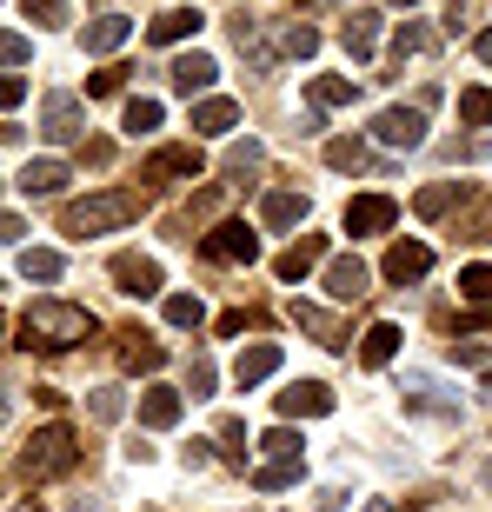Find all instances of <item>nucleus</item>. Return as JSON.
<instances>
[{"label":"nucleus","instance_id":"49530a36","mask_svg":"<svg viewBox=\"0 0 492 512\" xmlns=\"http://www.w3.org/2000/svg\"><path fill=\"white\" fill-rule=\"evenodd\" d=\"M27 100V80H14V74H0V107H20Z\"/></svg>","mask_w":492,"mask_h":512},{"label":"nucleus","instance_id":"20e7f679","mask_svg":"<svg viewBox=\"0 0 492 512\" xmlns=\"http://www.w3.org/2000/svg\"><path fill=\"white\" fill-rule=\"evenodd\" d=\"M373 140L379 147H399V153L426 147V114H419V107H386V114L373 120Z\"/></svg>","mask_w":492,"mask_h":512},{"label":"nucleus","instance_id":"79ce46f5","mask_svg":"<svg viewBox=\"0 0 492 512\" xmlns=\"http://www.w3.org/2000/svg\"><path fill=\"white\" fill-rule=\"evenodd\" d=\"M459 240H492V200L479 213H466V220H459Z\"/></svg>","mask_w":492,"mask_h":512},{"label":"nucleus","instance_id":"39448f33","mask_svg":"<svg viewBox=\"0 0 492 512\" xmlns=\"http://www.w3.org/2000/svg\"><path fill=\"white\" fill-rule=\"evenodd\" d=\"M200 253H207V260L240 266V260H253V253H260V233H253V227H240V220H220V227H213L207 240H200Z\"/></svg>","mask_w":492,"mask_h":512},{"label":"nucleus","instance_id":"393cba45","mask_svg":"<svg viewBox=\"0 0 492 512\" xmlns=\"http://www.w3.org/2000/svg\"><path fill=\"white\" fill-rule=\"evenodd\" d=\"M293 320H300L306 333H320V346H340L346 340L340 326H333V313H326V306H313V300H293Z\"/></svg>","mask_w":492,"mask_h":512},{"label":"nucleus","instance_id":"cd10ccee","mask_svg":"<svg viewBox=\"0 0 492 512\" xmlns=\"http://www.w3.org/2000/svg\"><path fill=\"white\" fill-rule=\"evenodd\" d=\"M293 479H300V459H266L260 473H253V486H260V493H286Z\"/></svg>","mask_w":492,"mask_h":512},{"label":"nucleus","instance_id":"423d86ee","mask_svg":"<svg viewBox=\"0 0 492 512\" xmlns=\"http://www.w3.org/2000/svg\"><path fill=\"white\" fill-rule=\"evenodd\" d=\"M399 220V207L386 200V193H360V200H346V233L353 240H366V233H386Z\"/></svg>","mask_w":492,"mask_h":512},{"label":"nucleus","instance_id":"bb28decb","mask_svg":"<svg viewBox=\"0 0 492 512\" xmlns=\"http://www.w3.org/2000/svg\"><path fill=\"white\" fill-rule=\"evenodd\" d=\"M406 406H413V413H446V419H459V399H439L433 380H413V386H406Z\"/></svg>","mask_w":492,"mask_h":512},{"label":"nucleus","instance_id":"0eeeda50","mask_svg":"<svg viewBox=\"0 0 492 512\" xmlns=\"http://www.w3.org/2000/svg\"><path fill=\"white\" fill-rule=\"evenodd\" d=\"M167 80H173V94H207V87H213V80H220V60H213V54H180V60H173V67H167Z\"/></svg>","mask_w":492,"mask_h":512},{"label":"nucleus","instance_id":"7c9ffc66","mask_svg":"<svg viewBox=\"0 0 492 512\" xmlns=\"http://www.w3.org/2000/svg\"><path fill=\"white\" fill-rule=\"evenodd\" d=\"M459 120L466 127H492V87H466L459 94Z\"/></svg>","mask_w":492,"mask_h":512},{"label":"nucleus","instance_id":"5701e85b","mask_svg":"<svg viewBox=\"0 0 492 512\" xmlns=\"http://www.w3.org/2000/svg\"><path fill=\"white\" fill-rule=\"evenodd\" d=\"M306 94H313V107H353L360 87H353L346 74H313V80H306Z\"/></svg>","mask_w":492,"mask_h":512},{"label":"nucleus","instance_id":"58836bf2","mask_svg":"<svg viewBox=\"0 0 492 512\" xmlns=\"http://www.w3.org/2000/svg\"><path fill=\"white\" fill-rule=\"evenodd\" d=\"M286 54H293V60H306V54H320V34H313V27H306V20H293V27H286Z\"/></svg>","mask_w":492,"mask_h":512},{"label":"nucleus","instance_id":"ea45409f","mask_svg":"<svg viewBox=\"0 0 492 512\" xmlns=\"http://www.w3.org/2000/svg\"><path fill=\"white\" fill-rule=\"evenodd\" d=\"M459 293H466V300H492V266H466V273H459Z\"/></svg>","mask_w":492,"mask_h":512},{"label":"nucleus","instance_id":"f03ea898","mask_svg":"<svg viewBox=\"0 0 492 512\" xmlns=\"http://www.w3.org/2000/svg\"><path fill=\"white\" fill-rule=\"evenodd\" d=\"M127 220H140V193H133V187L94 193V200H74V207L60 213V227L74 233V240H87V233H114V227H127Z\"/></svg>","mask_w":492,"mask_h":512},{"label":"nucleus","instance_id":"4c0bfd02","mask_svg":"<svg viewBox=\"0 0 492 512\" xmlns=\"http://www.w3.org/2000/svg\"><path fill=\"white\" fill-rule=\"evenodd\" d=\"M20 14L34 20V27H60L67 20V0H20Z\"/></svg>","mask_w":492,"mask_h":512},{"label":"nucleus","instance_id":"72a5a7b5","mask_svg":"<svg viewBox=\"0 0 492 512\" xmlns=\"http://www.w3.org/2000/svg\"><path fill=\"white\" fill-rule=\"evenodd\" d=\"M200 320H207L200 293H167V326H200Z\"/></svg>","mask_w":492,"mask_h":512},{"label":"nucleus","instance_id":"3c124183","mask_svg":"<svg viewBox=\"0 0 492 512\" xmlns=\"http://www.w3.org/2000/svg\"><path fill=\"white\" fill-rule=\"evenodd\" d=\"M486 393H492V380H486Z\"/></svg>","mask_w":492,"mask_h":512},{"label":"nucleus","instance_id":"c9c22d12","mask_svg":"<svg viewBox=\"0 0 492 512\" xmlns=\"http://www.w3.org/2000/svg\"><path fill=\"white\" fill-rule=\"evenodd\" d=\"M260 167H266V147H260V140H240V147L227 153V173H240V180H246V173H260Z\"/></svg>","mask_w":492,"mask_h":512},{"label":"nucleus","instance_id":"c85d7f7f","mask_svg":"<svg viewBox=\"0 0 492 512\" xmlns=\"http://www.w3.org/2000/svg\"><path fill=\"white\" fill-rule=\"evenodd\" d=\"M453 200H459V187H453V180H439V187H419L413 213H419V220H439V213L453 207Z\"/></svg>","mask_w":492,"mask_h":512},{"label":"nucleus","instance_id":"2eb2a0df","mask_svg":"<svg viewBox=\"0 0 492 512\" xmlns=\"http://www.w3.org/2000/svg\"><path fill=\"white\" fill-rule=\"evenodd\" d=\"M40 133H47V140H80V100L74 94H54L47 100V107H40Z\"/></svg>","mask_w":492,"mask_h":512},{"label":"nucleus","instance_id":"4468645a","mask_svg":"<svg viewBox=\"0 0 492 512\" xmlns=\"http://www.w3.org/2000/svg\"><path fill=\"white\" fill-rule=\"evenodd\" d=\"M320 260H326V233H300V240L280 253V266H273V273H280V280H306Z\"/></svg>","mask_w":492,"mask_h":512},{"label":"nucleus","instance_id":"09e8293b","mask_svg":"<svg viewBox=\"0 0 492 512\" xmlns=\"http://www.w3.org/2000/svg\"><path fill=\"white\" fill-rule=\"evenodd\" d=\"M479 60H486V67H492V27H486V34H479Z\"/></svg>","mask_w":492,"mask_h":512},{"label":"nucleus","instance_id":"4be33fe9","mask_svg":"<svg viewBox=\"0 0 492 512\" xmlns=\"http://www.w3.org/2000/svg\"><path fill=\"white\" fill-rule=\"evenodd\" d=\"M393 353H399V326H393V320L366 326V340H360V366H386Z\"/></svg>","mask_w":492,"mask_h":512},{"label":"nucleus","instance_id":"7ed1b4c3","mask_svg":"<svg viewBox=\"0 0 492 512\" xmlns=\"http://www.w3.org/2000/svg\"><path fill=\"white\" fill-rule=\"evenodd\" d=\"M74 459H80L74 433H67V426H47V433H34V446L20 453V473L27 479H60V473H74Z\"/></svg>","mask_w":492,"mask_h":512},{"label":"nucleus","instance_id":"37998d69","mask_svg":"<svg viewBox=\"0 0 492 512\" xmlns=\"http://www.w3.org/2000/svg\"><path fill=\"white\" fill-rule=\"evenodd\" d=\"M120 87H127V67H100V74L87 80V94H100V100H107V94H120Z\"/></svg>","mask_w":492,"mask_h":512},{"label":"nucleus","instance_id":"c03bdc74","mask_svg":"<svg viewBox=\"0 0 492 512\" xmlns=\"http://www.w3.org/2000/svg\"><path fill=\"white\" fill-rule=\"evenodd\" d=\"M27 54H34V40H27V34H0V67H20Z\"/></svg>","mask_w":492,"mask_h":512},{"label":"nucleus","instance_id":"6e6552de","mask_svg":"<svg viewBox=\"0 0 492 512\" xmlns=\"http://www.w3.org/2000/svg\"><path fill=\"white\" fill-rule=\"evenodd\" d=\"M114 280H120V293L147 300V293H160V260H147V253H114Z\"/></svg>","mask_w":492,"mask_h":512},{"label":"nucleus","instance_id":"a19ab883","mask_svg":"<svg viewBox=\"0 0 492 512\" xmlns=\"http://www.w3.org/2000/svg\"><path fill=\"white\" fill-rule=\"evenodd\" d=\"M187 386H193V399L213 393V360H207V353H193V360H187Z\"/></svg>","mask_w":492,"mask_h":512},{"label":"nucleus","instance_id":"9d476101","mask_svg":"<svg viewBox=\"0 0 492 512\" xmlns=\"http://www.w3.org/2000/svg\"><path fill=\"white\" fill-rule=\"evenodd\" d=\"M67 180H74L67 160H27V167H20V193H27V200H54Z\"/></svg>","mask_w":492,"mask_h":512},{"label":"nucleus","instance_id":"f3484780","mask_svg":"<svg viewBox=\"0 0 492 512\" xmlns=\"http://www.w3.org/2000/svg\"><path fill=\"white\" fill-rule=\"evenodd\" d=\"M273 373H280V346H273V340L240 346V360H233V380H240V386H260V380H273Z\"/></svg>","mask_w":492,"mask_h":512},{"label":"nucleus","instance_id":"8fccbe9b","mask_svg":"<svg viewBox=\"0 0 492 512\" xmlns=\"http://www.w3.org/2000/svg\"><path fill=\"white\" fill-rule=\"evenodd\" d=\"M366 512H393V506H386V499H373V506H366Z\"/></svg>","mask_w":492,"mask_h":512},{"label":"nucleus","instance_id":"dca6fc26","mask_svg":"<svg viewBox=\"0 0 492 512\" xmlns=\"http://www.w3.org/2000/svg\"><path fill=\"white\" fill-rule=\"evenodd\" d=\"M280 413L286 419H320V413H333V393H326L320 380H300V386L280 393Z\"/></svg>","mask_w":492,"mask_h":512},{"label":"nucleus","instance_id":"de8ad7c7","mask_svg":"<svg viewBox=\"0 0 492 512\" xmlns=\"http://www.w3.org/2000/svg\"><path fill=\"white\" fill-rule=\"evenodd\" d=\"M20 233H27V227H20V213H0V247H20Z\"/></svg>","mask_w":492,"mask_h":512},{"label":"nucleus","instance_id":"6ab92c4d","mask_svg":"<svg viewBox=\"0 0 492 512\" xmlns=\"http://www.w3.org/2000/svg\"><path fill=\"white\" fill-rule=\"evenodd\" d=\"M187 34H200V7H167L160 20H147V40H160V47H173Z\"/></svg>","mask_w":492,"mask_h":512},{"label":"nucleus","instance_id":"a211bd4d","mask_svg":"<svg viewBox=\"0 0 492 512\" xmlns=\"http://www.w3.org/2000/svg\"><path fill=\"white\" fill-rule=\"evenodd\" d=\"M366 286H373V273H366L360 260H333L326 266V293H333V300H366Z\"/></svg>","mask_w":492,"mask_h":512},{"label":"nucleus","instance_id":"a18cd8bd","mask_svg":"<svg viewBox=\"0 0 492 512\" xmlns=\"http://www.w3.org/2000/svg\"><path fill=\"white\" fill-rule=\"evenodd\" d=\"M87 413H94V419H120V393H114V386H100V393L87 399Z\"/></svg>","mask_w":492,"mask_h":512},{"label":"nucleus","instance_id":"b1692460","mask_svg":"<svg viewBox=\"0 0 492 512\" xmlns=\"http://www.w3.org/2000/svg\"><path fill=\"white\" fill-rule=\"evenodd\" d=\"M127 34H133V20H127V14H100L94 27H87V54H114Z\"/></svg>","mask_w":492,"mask_h":512},{"label":"nucleus","instance_id":"a878e982","mask_svg":"<svg viewBox=\"0 0 492 512\" xmlns=\"http://www.w3.org/2000/svg\"><path fill=\"white\" fill-rule=\"evenodd\" d=\"M373 47H379V14H353V20H346V54L373 60Z\"/></svg>","mask_w":492,"mask_h":512},{"label":"nucleus","instance_id":"412c9836","mask_svg":"<svg viewBox=\"0 0 492 512\" xmlns=\"http://www.w3.org/2000/svg\"><path fill=\"white\" fill-rule=\"evenodd\" d=\"M260 220L273 233H280V227H300V220H306V193H266V200H260Z\"/></svg>","mask_w":492,"mask_h":512},{"label":"nucleus","instance_id":"1a4fd4ad","mask_svg":"<svg viewBox=\"0 0 492 512\" xmlns=\"http://www.w3.org/2000/svg\"><path fill=\"white\" fill-rule=\"evenodd\" d=\"M200 147H153L147 153V180H200Z\"/></svg>","mask_w":492,"mask_h":512},{"label":"nucleus","instance_id":"9b49d317","mask_svg":"<svg viewBox=\"0 0 492 512\" xmlns=\"http://www.w3.org/2000/svg\"><path fill=\"white\" fill-rule=\"evenodd\" d=\"M180 413H187V399L173 393V386H147V393H140V426H153V433L180 426Z\"/></svg>","mask_w":492,"mask_h":512},{"label":"nucleus","instance_id":"f704fd0d","mask_svg":"<svg viewBox=\"0 0 492 512\" xmlns=\"http://www.w3.org/2000/svg\"><path fill=\"white\" fill-rule=\"evenodd\" d=\"M120 127H127L133 140H140V133H153V127H160V100H127V120H120Z\"/></svg>","mask_w":492,"mask_h":512},{"label":"nucleus","instance_id":"aec40b11","mask_svg":"<svg viewBox=\"0 0 492 512\" xmlns=\"http://www.w3.org/2000/svg\"><path fill=\"white\" fill-rule=\"evenodd\" d=\"M233 127H240V107H233V100H200V107H193V133L220 140V133H233Z\"/></svg>","mask_w":492,"mask_h":512},{"label":"nucleus","instance_id":"c756f323","mask_svg":"<svg viewBox=\"0 0 492 512\" xmlns=\"http://www.w3.org/2000/svg\"><path fill=\"white\" fill-rule=\"evenodd\" d=\"M60 266L67 260H60L54 247H27L20 253V273H27V280H60Z\"/></svg>","mask_w":492,"mask_h":512},{"label":"nucleus","instance_id":"473e14b6","mask_svg":"<svg viewBox=\"0 0 492 512\" xmlns=\"http://www.w3.org/2000/svg\"><path fill=\"white\" fill-rule=\"evenodd\" d=\"M326 167L360 173V167H366V140H326Z\"/></svg>","mask_w":492,"mask_h":512},{"label":"nucleus","instance_id":"ddd939ff","mask_svg":"<svg viewBox=\"0 0 492 512\" xmlns=\"http://www.w3.org/2000/svg\"><path fill=\"white\" fill-rule=\"evenodd\" d=\"M426 273H433V247H419V240H399V247L386 253V280L413 286V280H426Z\"/></svg>","mask_w":492,"mask_h":512},{"label":"nucleus","instance_id":"2f4dec72","mask_svg":"<svg viewBox=\"0 0 492 512\" xmlns=\"http://www.w3.org/2000/svg\"><path fill=\"white\" fill-rule=\"evenodd\" d=\"M433 27H426V20H406V27H399V34H393V54L399 60H406V54H426V47H433Z\"/></svg>","mask_w":492,"mask_h":512},{"label":"nucleus","instance_id":"e433bc0d","mask_svg":"<svg viewBox=\"0 0 492 512\" xmlns=\"http://www.w3.org/2000/svg\"><path fill=\"white\" fill-rule=\"evenodd\" d=\"M260 453L266 459H300V433H293V426H273V433L260 439Z\"/></svg>","mask_w":492,"mask_h":512},{"label":"nucleus","instance_id":"f257e3e1","mask_svg":"<svg viewBox=\"0 0 492 512\" xmlns=\"http://www.w3.org/2000/svg\"><path fill=\"white\" fill-rule=\"evenodd\" d=\"M94 340V313L67 300H34L20 313V346H47V353H67V346Z\"/></svg>","mask_w":492,"mask_h":512},{"label":"nucleus","instance_id":"f8f14e48","mask_svg":"<svg viewBox=\"0 0 492 512\" xmlns=\"http://www.w3.org/2000/svg\"><path fill=\"white\" fill-rule=\"evenodd\" d=\"M120 366H127V373H160V366H167V346L147 340L140 326H127V333H120Z\"/></svg>","mask_w":492,"mask_h":512}]
</instances>
